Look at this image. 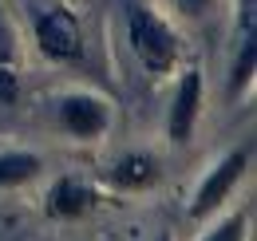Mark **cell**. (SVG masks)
<instances>
[{"instance_id":"6da1fadb","label":"cell","mask_w":257,"mask_h":241,"mask_svg":"<svg viewBox=\"0 0 257 241\" xmlns=\"http://www.w3.org/2000/svg\"><path fill=\"white\" fill-rule=\"evenodd\" d=\"M127 44H131V56L139 60V67L151 79L174 75V67L182 60V32L155 4H143V0L127 4Z\"/></svg>"},{"instance_id":"7a4b0ae2","label":"cell","mask_w":257,"mask_h":241,"mask_svg":"<svg viewBox=\"0 0 257 241\" xmlns=\"http://www.w3.org/2000/svg\"><path fill=\"white\" fill-rule=\"evenodd\" d=\"M28 32L48 63H75L83 56V24L64 0H28Z\"/></svg>"},{"instance_id":"3957f363","label":"cell","mask_w":257,"mask_h":241,"mask_svg":"<svg viewBox=\"0 0 257 241\" xmlns=\"http://www.w3.org/2000/svg\"><path fill=\"white\" fill-rule=\"evenodd\" d=\"M111 123H115L111 99H103L99 91L75 87V91L56 95V127L71 143H99V139H107Z\"/></svg>"},{"instance_id":"277c9868","label":"cell","mask_w":257,"mask_h":241,"mask_svg":"<svg viewBox=\"0 0 257 241\" xmlns=\"http://www.w3.org/2000/svg\"><path fill=\"white\" fill-rule=\"evenodd\" d=\"M245 174H249V147H233V151H225L222 158L202 174V182L194 186V194H190V217H194V221L214 217V213L233 198V190L245 182Z\"/></svg>"},{"instance_id":"5b68a950","label":"cell","mask_w":257,"mask_h":241,"mask_svg":"<svg viewBox=\"0 0 257 241\" xmlns=\"http://www.w3.org/2000/svg\"><path fill=\"white\" fill-rule=\"evenodd\" d=\"M202 107H206V79L198 67H186L174 83L170 107H166V139L178 147L190 143L198 131V119H202Z\"/></svg>"},{"instance_id":"8992f818","label":"cell","mask_w":257,"mask_h":241,"mask_svg":"<svg viewBox=\"0 0 257 241\" xmlns=\"http://www.w3.org/2000/svg\"><path fill=\"white\" fill-rule=\"evenodd\" d=\"M99 206V190L79 174H64L48 186L44 194V213L56 217V221H75V217H87Z\"/></svg>"},{"instance_id":"52a82bcc","label":"cell","mask_w":257,"mask_h":241,"mask_svg":"<svg viewBox=\"0 0 257 241\" xmlns=\"http://www.w3.org/2000/svg\"><path fill=\"white\" fill-rule=\"evenodd\" d=\"M159 182V158L147 151H127L107 166V186L119 194H143Z\"/></svg>"},{"instance_id":"ba28073f","label":"cell","mask_w":257,"mask_h":241,"mask_svg":"<svg viewBox=\"0 0 257 241\" xmlns=\"http://www.w3.org/2000/svg\"><path fill=\"white\" fill-rule=\"evenodd\" d=\"M44 174V158L36 151L24 147H12V151H0V190H16V186H28Z\"/></svg>"},{"instance_id":"9c48e42d","label":"cell","mask_w":257,"mask_h":241,"mask_svg":"<svg viewBox=\"0 0 257 241\" xmlns=\"http://www.w3.org/2000/svg\"><path fill=\"white\" fill-rule=\"evenodd\" d=\"M253 71H257L253 32H241V48H237V60H233V67H229V87H225V95H229V99H241L245 91L253 87Z\"/></svg>"},{"instance_id":"30bf717a","label":"cell","mask_w":257,"mask_h":241,"mask_svg":"<svg viewBox=\"0 0 257 241\" xmlns=\"http://www.w3.org/2000/svg\"><path fill=\"white\" fill-rule=\"evenodd\" d=\"M198 241H249V210H245V206L225 210Z\"/></svg>"},{"instance_id":"8fae6325","label":"cell","mask_w":257,"mask_h":241,"mask_svg":"<svg viewBox=\"0 0 257 241\" xmlns=\"http://www.w3.org/2000/svg\"><path fill=\"white\" fill-rule=\"evenodd\" d=\"M20 99V75L16 63H0V107H12Z\"/></svg>"},{"instance_id":"7c38bea8","label":"cell","mask_w":257,"mask_h":241,"mask_svg":"<svg viewBox=\"0 0 257 241\" xmlns=\"http://www.w3.org/2000/svg\"><path fill=\"white\" fill-rule=\"evenodd\" d=\"M20 56V48H16V28H12V20L4 16V8H0V63H16Z\"/></svg>"},{"instance_id":"4fadbf2b","label":"cell","mask_w":257,"mask_h":241,"mask_svg":"<svg viewBox=\"0 0 257 241\" xmlns=\"http://www.w3.org/2000/svg\"><path fill=\"white\" fill-rule=\"evenodd\" d=\"M174 8H178L186 20H198V16H206V12L214 8V0H174Z\"/></svg>"},{"instance_id":"5bb4252c","label":"cell","mask_w":257,"mask_h":241,"mask_svg":"<svg viewBox=\"0 0 257 241\" xmlns=\"http://www.w3.org/2000/svg\"><path fill=\"white\" fill-rule=\"evenodd\" d=\"M151 241H174V237H170V233H155Z\"/></svg>"}]
</instances>
